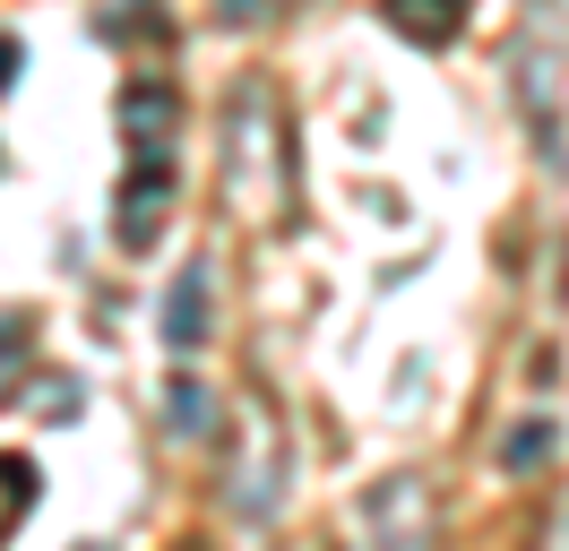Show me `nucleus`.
Masks as SVG:
<instances>
[{"instance_id":"1","label":"nucleus","mask_w":569,"mask_h":551,"mask_svg":"<svg viewBox=\"0 0 569 551\" xmlns=\"http://www.w3.org/2000/svg\"><path fill=\"white\" fill-rule=\"evenodd\" d=\"M208 284H216L208 268L173 276V293H164V344H173V353H199V344H208Z\"/></svg>"},{"instance_id":"2","label":"nucleus","mask_w":569,"mask_h":551,"mask_svg":"<svg viewBox=\"0 0 569 551\" xmlns=\"http://www.w3.org/2000/svg\"><path fill=\"white\" fill-rule=\"evenodd\" d=\"M380 18H389L406 43H431V52H440V43L466 34V0H380Z\"/></svg>"},{"instance_id":"3","label":"nucleus","mask_w":569,"mask_h":551,"mask_svg":"<svg viewBox=\"0 0 569 551\" xmlns=\"http://www.w3.org/2000/svg\"><path fill=\"white\" fill-rule=\"evenodd\" d=\"M164 199H173V172L164 164L139 172V181L121 190V250H147V241L164 233Z\"/></svg>"},{"instance_id":"4","label":"nucleus","mask_w":569,"mask_h":551,"mask_svg":"<svg viewBox=\"0 0 569 551\" xmlns=\"http://www.w3.org/2000/svg\"><path fill=\"white\" fill-rule=\"evenodd\" d=\"M173 87H130V96H121V130L139 138V147H164V130H173Z\"/></svg>"},{"instance_id":"5","label":"nucleus","mask_w":569,"mask_h":551,"mask_svg":"<svg viewBox=\"0 0 569 551\" xmlns=\"http://www.w3.org/2000/svg\"><path fill=\"white\" fill-rule=\"evenodd\" d=\"M27 509H36V465H27V457H0V534Z\"/></svg>"},{"instance_id":"6","label":"nucleus","mask_w":569,"mask_h":551,"mask_svg":"<svg viewBox=\"0 0 569 551\" xmlns=\"http://www.w3.org/2000/svg\"><path fill=\"white\" fill-rule=\"evenodd\" d=\"M173 431H208V388H199V379L173 388Z\"/></svg>"},{"instance_id":"7","label":"nucleus","mask_w":569,"mask_h":551,"mask_svg":"<svg viewBox=\"0 0 569 551\" xmlns=\"http://www.w3.org/2000/svg\"><path fill=\"white\" fill-rule=\"evenodd\" d=\"M543 448H552V422H527V431H509V440H500V457H509V465H535Z\"/></svg>"},{"instance_id":"8","label":"nucleus","mask_w":569,"mask_h":551,"mask_svg":"<svg viewBox=\"0 0 569 551\" xmlns=\"http://www.w3.org/2000/svg\"><path fill=\"white\" fill-rule=\"evenodd\" d=\"M18 362H27V344H18V328H9V337H0V388L18 379Z\"/></svg>"},{"instance_id":"9","label":"nucleus","mask_w":569,"mask_h":551,"mask_svg":"<svg viewBox=\"0 0 569 551\" xmlns=\"http://www.w3.org/2000/svg\"><path fill=\"white\" fill-rule=\"evenodd\" d=\"M18 61H27V52H18V43H9V34H0V87H9V78H18Z\"/></svg>"}]
</instances>
